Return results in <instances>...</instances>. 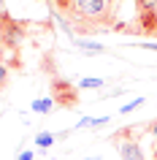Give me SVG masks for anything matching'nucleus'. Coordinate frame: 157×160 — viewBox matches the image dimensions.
Here are the masks:
<instances>
[{
	"instance_id": "f257e3e1",
	"label": "nucleus",
	"mask_w": 157,
	"mask_h": 160,
	"mask_svg": "<svg viewBox=\"0 0 157 160\" xmlns=\"http://www.w3.org/2000/svg\"><path fill=\"white\" fill-rule=\"evenodd\" d=\"M111 11H114V0H71V6H68V14L76 19V25L81 30L108 22Z\"/></svg>"
},
{
	"instance_id": "f03ea898",
	"label": "nucleus",
	"mask_w": 157,
	"mask_h": 160,
	"mask_svg": "<svg viewBox=\"0 0 157 160\" xmlns=\"http://www.w3.org/2000/svg\"><path fill=\"white\" fill-rule=\"evenodd\" d=\"M114 144H116V149H119V155H122V160H144V152H141L138 141L130 138V130L116 133L114 136Z\"/></svg>"
},
{
	"instance_id": "7ed1b4c3",
	"label": "nucleus",
	"mask_w": 157,
	"mask_h": 160,
	"mask_svg": "<svg viewBox=\"0 0 157 160\" xmlns=\"http://www.w3.org/2000/svg\"><path fill=\"white\" fill-rule=\"evenodd\" d=\"M54 101H60L62 106H71L73 109L76 103H79V95L71 84H62V82H54Z\"/></svg>"
},
{
	"instance_id": "20e7f679",
	"label": "nucleus",
	"mask_w": 157,
	"mask_h": 160,
	"mask_svg": "<svg viewBox=\"0 0 157 160\" xmlns=\"http://www.w3.org/2000/svg\"><path fill=\"white\" fill-rule=\"evenodd\" d=\"M52 106H54V98H38V101L33 103V111L35 114H49Z\"/></svg>"
},
{
	"instance_id": "39448f33",
	"label": "nucleus",
	"mask_w": 157,
	"mask_h": 160,
	"mask_svg": "<svg viewBox=\"0 0 157 160\" xmlns=\"http://www.w3.org/2000/svg\"><path fill=\"white\" fill-rule=\"evenodd\" d=\"M54 141H57V136H54V133H38V136H35V144H38L41 149H49Z\"/></svg>"
},
{
	"instance_id": "423d86ee",
	"label": "nucleus",
	"mask_w": 157,
	"mask_h": 160,
	"mask_svg": "<svg viewBox=\"0 0 157 160\" xmlns=\"http://www.w3.org/2000/svg\"><path fill=\"white\" fill-rule=\"evenodd\" d=\"M76 46H81L87 52H103V43H95V41H84V38H73Z\"/></svg>"
},
{
	"instance_id": "0eeeda50",
	"label": "nucleus",
	"mask_w": 157,
	"mask_h": 160,
	"mask_svg": "<svg viewBox=\"0 0 157 160\" xmlns=\"http://www.w3.org/2000/svg\"><path fill=\"white\" fill-rule=\"evenodd\" d=\"M103 122H108V117H84L76 128H95V125H103Z\"/></svg>"
},
{
	"instance_id": "6e6552de",
	"label": "nucleus",
	"mask_w": 157,
	"mask_h": 160,
	"mask_svg": "<svg viewBox=\"0 0 157 160\" xmlns=\"http://www.w3.org/2000/svg\"><path fill=\"white\" fill-rule=\"evenodd\" d=\"M79 87H103V79H81Z\"/></svg>"
},
{
	"instance_id": "1a4fd4ad",
	"label": "nucleus",
	"mask_w": 157,
	"mask_h": 160,
	"mask_svg": "<svg viewBox=\"0 0 157 160\" xmlns=\"http://www.w3.org/2000/svg\"><path fill=\"white\" fill-rule=\"evenodd\" d=\"M6 84H8V68H6V65H0V90H3Z\"/></svg>"
},
{
	"instance_id": "9d476101",
	"label": "nucleus",
	"mask_w": 157,
	"mask_h": 160,
	"mask_svg": "<svg viewBox=\"0 0 157 160\" xmlns=\"http://www.w3.org/2000/svg\"><path fill=\"white\" fill-rule=\"evenodd\" d=\"M141 103H144V98H135L133 103H127V106H122V114H127V111H133V109H138Z\"/></svg>"
},
{
	"instance_id": "9b49d317",
	"label": "nucleus",
	"mask_w": 157,
	"mask_h": 160,
	"mask_svg": "<svg viewBox=\"0 0 157 160\" xmlns=\"http://www.w3.org/2000/svg\"><path fill=\"white\" fill-rule=\"evenodd\" d=\"M17 160H33V152H30V149H27V152H22V155H19Z\"/></svg>"
},
{
	"instance_id": "f8f14e48",
	"label": "nucleus",
	"mask_w": 157,
	"mask_h": 160,
	"mask_svg": "<svg viewBox=\"0 0 157 160\" xmlns=\"http://www.w3.org/2000/svg\"><path fill=\"white\" fill-rule=\"evenodd\" d=\"M152 130H155V160H157V122H155V128H152Z\"/></svg>"
}]
</instances>
